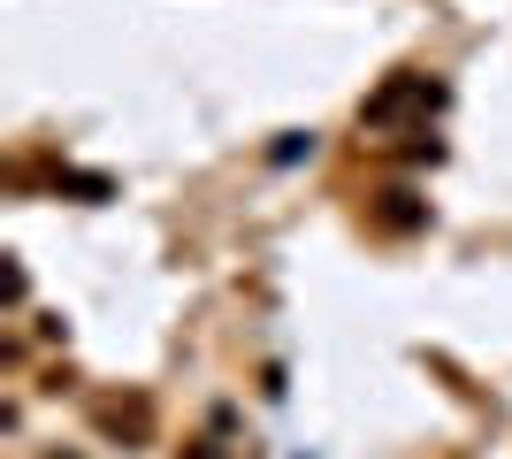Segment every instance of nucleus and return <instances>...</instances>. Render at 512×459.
Segmentation results:
<instances>
[{"label": "nucleus", "mask_w": 512, "mask_h": 459, "mask_svg": "<svg viewBox=\"0 0 512 459\" xmlns=\"http://www.w3.org/2000/svg\"><path fill=\"white\" fill-rule=\"evenodd\" d=\"M436 108H444V85L421 77V69H398L390 85H375L360 100V123H367V131H390V123H428Z\"/></svg>", "instance_id": "nucleus-1"}, {"label": "nucleus", "mask_w": 512, "mask_h": 459, "mask_svg": "<svg viewBox=\"0 0 512 459\" xmlns=\"http://www.w3.org/2000/svg\"><path fill=\"white\" fill-rule=\"evenodd\" d=\"M184 459H222V452H214V444H192V452H184Z\"/></svg>", "instance_id": "nucleus-3"}, {"label": "nucleus", "mask_w": 512, "mask_h": 459, "mask_svg": "<svg viewBox=\"0 0 512 459\" xmlns=\"http://www.w3.org/2000/svg\"><path fill=\"white\" fill-rule=\"evenodd\" d=\"M383 222H390V230H413V222H421L413 192H383Z\"/></svg>", "instance_id": "nucleus-2"}]
</instances>
